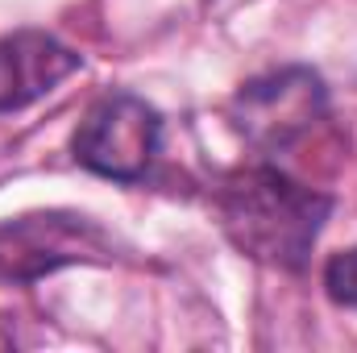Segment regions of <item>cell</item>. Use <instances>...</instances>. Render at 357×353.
Here are the masks:
<instances>
[{
    "mask_svg": "<svg viewBox=\"0 0 357 353\" xmlns=\"http://www.w3.org/2000/svg\"><path fill=\"white\" fill-rule=\"evenodd\" d=\"M333 200L278 167H241L220 179L216 216L225 237L254 262L274 270H303Z\"/></svg>",
    "mask_w": 357,
    "mask_h": 353,
    "instance_id": "1",
    "label": "cell"
},
{
    "mask_svg": "<svg viewBox=\"0 0 357 353\" xmlns=\"http://www.w3.org/2000/svg\"><path fill=\"white\" fill-rule=\"evenodd\" d=\"M229 117H233V129L254 150L287 154L328 117V91L316 71L282 67L241 84V91L229 104Z\"/></svg>",
    "mask_w": 357,
    "mask_h": 353,
    "instance_id": "2",
    "label": "cell"
},
{
    "mask_svg": "<svg viewBox=\"0 0 357 353\" xmlns=\"http://www.w3.org/2000/svg\"><path fill=\"white\" fill-rule=\"evenodd\" d=\"M162 146V117L133 91H108L91 104L71 137L75 163L91 175L137 183Z\"/></svg>",
    "mask_w": 357,
    "mask_h": 353,
    "instance_id": "3",
    "label": "cell"
},
{
    "mask_svg": "<svg viewBox=\"0 0 357 353\" xmlns=\"http://www.w3.org/2000/svg\"><path fill=\"white\" fill-rule=\"evenodd\" d=\"M108 258L112 237L79 212H25L0 220V283H33L59 266Z\"/></svg>",
    "mask_w": 357,
    "mask_h": 353,
    "instance_id": "4",
    "label": "cell"
},
{
    "mask_svg": "<svg viewBox=\"0 0 357 353\" xmlns=\"http://www.w3.org/2000/svg\"><path fill=\"white\" fill-rule=\"evenodd\" d=\"M84 59L63 46L54 33L42 29H17L0 38V112H17L59 88L67 75H75Z\"/></svg>",
    "mask_w": 357,
    "mask_h": 353,
    "instance_id": "5",
    "label": "cell"
},
{
    "mask_svg": "<svg viewBox=\"0 0 357 353\" xmlns=\"http://www.w3.org/2000/svg\"><path fill=\"white\" fill-rule=\"evenodd\" d=\"M324 291L337 308L357 312V250H341L324 266Z\"/></svg>",
    "mask_w": 357,
    "mask_h": 353,
    "instance_id": "6",
    "label": "cell"
}]
</instances>
